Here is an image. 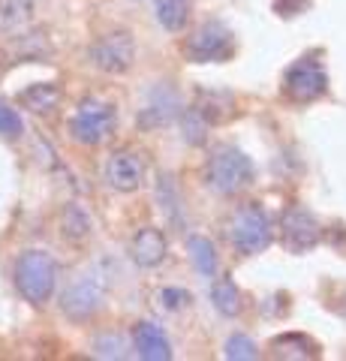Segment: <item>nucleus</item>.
Returning a JSON list of instances; mask_svg holds the SVG:
<instances>
[{"label":"nucleus","mask_w":346,"mask_h":361,"mask_svg":"<svg viewBox=\"0 0 346 361\" xmlns=\"http://www.w3.org/2000/svg\"><path fill=\"white\" fill-rule=\"evenodd\" d=\"M58 283V265L46 250H27L16 262V286L21 298L30 304H46L54 295Z\"/></svg>","instance_id":"f257e3e1"},{"label":"nucleus","mask_w":346,"mask_h":361,"mask_svg":"<svg viewBox=\"0 0 346 361\" xmlns=\"http://www.w3.org/2000/svg\"><path fill=\"white\" fill-rule=\"evenodd\" d=\"M205 180L211 190H217L223 196H232V193H241L244 187L253 184V163L250 157L232 148V145H223L211 154L208 169H205Z\"/></svg>","instance_id":"f03ea898"},{"label":"nucleus","mask_w":346,"mask_h":361,"mask_svg":"<svg viewBox=\"0 0 346 361\" xmlns=\"http://www.w3.org/2000/svg\"><path fill=\"white\" fill-rule=\"evenodd\" d=\"M106 289H109V277H106V268L103 265H94L82 271L79 277L73 280L66 292L61 295V307L63 313L75 322H85L103 307L106 301Z\"/></svg>","instance_id":"7ed1b4c3"},{"label":"nucleus","mask_w":346,"mask_h":361,"mask_svg":"<svg viewBox=\"0 0 346 361\" xmlns=\"http://www.w3.org/2000/svg\"><path fill=\"white\" fill-rule=\"evenodd\" d=\"M229 238H232V244H235V250L244 253V256L262 253L274 238V226H271L268 211L262 205H256V202L244 205L229 223Z\"/></svg>","instance_id":"20e7f679"},{"label":"nucleus","mask_w":346,"mask_h":361,"mask_svg":"<svg viewBox=\"0 0 346 361\" xmlns=\"http://www.w3.org/2000/svg\"><path fill=\"white\" fill-rule=\"evenodd\" d=\"M115 121H118L115 106L91 97V99H82L79 109H75V115L70 121V133L79 145H99L111 135Z\"/></svg>","instance_id":"39448f33"},{"label":"nucleus","mask_w":346,"mask_h":361,"mask_svg":"<svg viewBox=\"0 0 346 361\" xmlns=\"http://www.w3.org/2000/svg\"><path fill=\"white\" fill-rule=\"evenodd\" d=\"M232 51H235V37L220 21H205L184 45V54L193 63H223L232 58Z\"/></svg>","instance_id":"423d86ee"},{"label":"nucleus","mask_w":346,"mask_h":361,"mask_svg":"<svg viewBox=\"0 0 346 361\" xmlns=\"http://www.w3.org/2000/svg\"><path fill=\"white\" fill-rule=\"evenodd\" d=\"M91 61L97 70L103 73H127L132 61H136V42L127 30H115V33H106V37H99L91 49Z\"/></svg>","instance_id":"0eeeda50"},{"label":"nucleus","mask_w":346,"mask_h":361,"mask_svg":"<svg viewBox=\"0 0 346 361\" xmlns=\"http://www.w3.org/2000/svg\"><path fill=\"white\" fill-rule=\"evenodd\" d=\"M283 90L298 103H310V99H319L328 90V75L322 70V63L314 58H301L286 70L283 78Z\"/></svg>","instance_id":"6e6552de"},{"label":"nucleus","mask_w":346,"mask_h":361,"mask_svg":"<svg viewBox=\"0 0 346 361\" xmlns=\"http://www.w3.org/2000/svg\"><path fill=\"white\" fill-rule=\"evenodd\" d=\"M103 178L111 190L132 193V190H139L142 180H144V160L132 151H115L103 166Z\"/></svg>","instance_id":"1a4fd4ad"},{"label":"nucleus","mask_w":346,"mask_h":361,"mask_svg":"<svg viewBox=\"0 0 346 361\" xmlns=\"http://www.w3.org/2000/svg\"><path fill=\"white\" fill-rule=\"evenodd\" d=\"M283 244L292 253H307L319 244V223L307 208H289L283 214Z\"/></svg>","instance_id":"9d476101"},{"label":"nucleus","mask_w":346,"mask_h":361,"mask_svg":"<svg viewBox=\"0 0 346 361\" xmlns=\"http://www.w3.org/2000/svg\"><path fill=\"white\" fill-rule=\"evenodd\" d=\"M178 109H181V103H178V94L169 87V85H157L148 94V103H144L142 109V115H139V123L142 127H163V123H169L175 115H178Z\"/></svg>","instance_id":"9b49d317"},{"label":"nucleus","mask_w":346,"mask_h":361,"mask_svg":"<svg viewBox=\"0 0 346 361\" xmlns=\"http://www.w3.org/2000/svg\"><path fill=\"white\" fill-rule=\"evenodd\" d=\"M132 346L148 361H169L172 358V343L157 322H139L136 329H132Z\"/></svg>","instance_id":"f8f14e48"},{"label":"nucleus","mask_w":346,"mask_h":361,"mask_svg":"<svg viewBox=\"0 0 346 361\" xmlns=\"http://www.w3.org/2000/svg\"><path fill=\"white\" fill-rule=\"evenodd\" d=\"M130 256H132V262L142 265V268L160 265L166 259V235L160 229H154V226H144V229H139L132 235Z\"/></svg>","instance_id":"ddd939ff"},{"label":"nucleus","mask_w":346,"mask_h":361,"mask_svg":"<svg viewBox=\"0 0 346 361\" xmlns=\"http://www.w3.org/2000/svg\"><path fill=\"white\" fill-rule=\"evenodd\" d=\"M271 355L274 358H316L319 346L307 334H280L271 341Z\"/></svg>","instance_id":"4468645a"},{"label":"nucleus","mask_w":346,"mask_h":361,"mask_svg":"<svg viewBox=\"0 0 346 361\" xmlns=\"http://www.w3.org/2000/svg\"><path fill=\"white\" fill-rule=\"evenodd\" d=\"M187 253H190V259H193L196 271H199V274H202L205 280L217 277V271H220V259H217L214 244H211L208 238H199V235H193V238H187Z\"/></svg>","instance_id":"2eb2a0df"},{"label":"nucleus","mask_w":346,"mask_h":361,"mask_svg":"<svg viewBox=\"0 0 346 361\" xmlns=\"http://www.w3.org/2000/svg\"><path fill=\"white\" fill-rule=\"evenodd\" d=\"M190 9H193L190 0H157V4H154L157 21L166 30H181L190 18Z\"/></svg>","instance_id":"dca6fc26"},{"label":"nucleus","mask_w":346,"mask_h":361,"mask_svg":"<svg viewBox=\"0 0 346 361\" xmlns=\"http://www.w3.org/2000/svg\"><path fill=\"white\" fill-rule=\"evenodd\" d=\"M211 301H214V307H217V313H223V316H235L238 310H241V292H238V286L232 283V280H217L214 286H211Z\"/></svg>","instance_id":"f3484780"},{"label":"nucleus","mask_w":346,"mask_h":361,"mask_svg":"<svg viewBox=\"0 0 346 361\" xmlns=\"http://www.w3.org/2000/svg\"><path fill=\"white\" fill-rule=\"evenodd\" d=\"M33 4L27 0H0V27L4 30H18L30 21Z\"/></svg>","instance_id":"a211bd4d"},{"label":"nucleus","mask_w":346,"mask_h":361,"mask_svg":"<svg viewBox=\"0 0 346 361\" xmlns=\"http://www.w3.org/2000/svg\"><path fill=\"white\" fill-rule=\"evenodd\" d=\"M25 106L33 109V111H49L54 109V103H58V87L54 85H33L30 90H25Z\"/></svg>","instance_id":"6ab92c4d"},{"label":"nucleus","mask_w":346,"mask_h":361,"mask_svg":"<svg viewBox=\"0 0 346 361\" xmlns=\"http://www.w3.org/2000/svg\"><path fill=\"white\" fill-rule=\"evenodd\" d=\"M223 355L235 358V361H253L256 355H259V349H256V343L247 334H232L226 341V346H223Z\"/></svg>","instance_id":"aec40b11"},{"label":"nucleus","mask_w":346,"mask_h":361,"mask_svg":"<svg viewBox=\"0 0 346 361\" xmlns=\"http://www.w3.org/2000/svg\"><path fill=\"white\" fill-rule=\"evenodd\" d=\"M205 133H208V121L199 109H190L184 115V142L190 145H202L205 142Z\"/></svg>","instance_id":"412c9836"},{"label":"nucleus","mask_w":346,"mask_h":361,"mask_svg":"<svg viewBox=\"0 0 346 361\" xmlns=\"http://www.w3.org/2000/svg\"><path fill=\"white\" fill-rule=\"evenodd\" d=\"M157 199H160V208L169 211V217L178 223V208H181V199H178L175 184H172L169 175H160V180H157Z\"/></svg>","instance_id":"4be33fe9"},{"label":"nucleus","mask_w":346,"mask_h":361,"mask_svg":"<svg viewBox=\"0 0 346 361\" xmlns=\"http://www.w3.org/2000/svg\"><path fill=\"white\" fill-rule=\"evenodd\" d=\"M94 349H97V355H103V358H124L127 353H124V337L121 334H103V337H97V343H94Z\"/></svg>","instance_id":"5701e85b"},{"label":"nucleus","mask_w":346,"mask_h":361,"mask_svg":"<svg viewBox=\"0 0 346 361\" xmlns=\"http://www.w3.org/2000/svg\"><path fill=\"white\" fill-rule=\"evenodd\" d=\"M0 135H4V139H18L21 135L18 111L13 106H6V103H0Z\"/></svg>","instance_id":"b1692460"},{"label":"nucleus","mask_w":346,"mask_h":361,"mask_svg":"<svg viewBox=\"0 0 346 361\" xmlns=\"http://www.w3.org/2000/svg\"><path fill=\"white\" fill-rule=\"evenodd\" d=\"M157 301H160L163 310H181V307H187V304L193 301V295H190L187 289H181V286H169V289L160 292Z\"/></svg>","instance_id":"393cba45"},{"label":"nucleus","mask_w":346,"mask_h":361,"mask_svg":"<svg viewBox=\"0 0 346 361\" xmlns=\"http://www.w3.org/2000/svg\"><path fill=\"white\" fill-rule=\"evenodd\" d=\"M27 4H37V0H27Z\"/></svg>","instance_id":"a878e982"}]
</instances>
